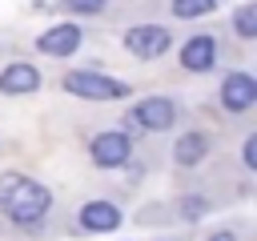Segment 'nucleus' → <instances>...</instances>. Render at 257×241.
Masks as SVG:
<instances>
[{
    "label": "nucleus",
    "mask_w": 257,
    "mask_h": 241,
    "mask_svg": "<svg viewBox=\"0 0 257 241\" xmlns=\"http://www.w3.org/2000/svg\"><path fill=\"white\" fill-rule=\"evenodd\" d=\"M48 205H52L48 189L36 185L32 177L8 173V177L0 181V209H4L16 225H32V221H40V217L48 213Z\"/></svg>",
    "instance_id": "obj_1"
},
{
    "label": "nucleus",
    "mask_w": 257,
    "mask_h": 241,
    "mask_svg": "<svg viewBox=\"0 0 257 241\" xmlns=\"http://www.w3.org/2000/svg\"><path fill=\"white\" fill-rule=\"evenodd\" d=\"M64 92L84 96V100H116V96H128V84L92 68H76V72H64Z\"/></svg>",
    "instance_id": "obj_2"
},
{
    "label": "nucleus",
    "mask_w": 257,
    "mask_h": 241,
    "mask_svg": "<svg viewBox=\"0 0 257 241\" xmlns=\"http://www.w3.org/2000/svg\"><path fill=\"white\" fill-rule=\"evenodd\" d=\"M124 48H128L133 56H141V60L165 56V48H169V32H165L161 24H137V28L124 32Z\"/></svg>",
    "instance_id": "obj_3"
},
{
    "label": "nucleus",
    "mask_w": 257,
    "mask_h": 241,
    "mask_svg": "<svg viewBox=\"0 0 257 241\" xmlns=\"http://www.w3.org/2000/svg\"><path fill=\"white\" fill-rule=\"evenodd\" d=\"M221 100L229 112H245L253 100H257V80L249 72H229L225 84H221Z\"/></svg>",
    "instance_id": "obj_4"
},
{
    "label": "nucleus",
    "mask_w": 257,
    "mask_h": 241,
    "mask_svg": "<svg viewBox=\"0 0 257 241\" xmlns=\"http://www.w3.org/2000/svg\"><path fill=\"white\" fill-rule=\"evenodd\" d=\"M128 153H133V141H128L124 133H100V137L92 141V161H96V165H104V169L124 165V161H128Z\"/></svg>",
    "instance_id": "obj_5"
},
{
    "label": "nucleus",
    "mask_w": 257,
    "mask_h": 241,
    "mask_svg": "<svg viewBox=\"0 0 257 241\" xmlns=\"http://www.w3.org/2000/svg\"><path fill=\"white\" fill-rule=\"evenodd\" d=\"M133 120L145 125V129H153V133H161V129H169V125L177 120V108H173V100H165V96H149V100L137 104Z\"/></svg>",
    "instance_id": "obj_6"
},
{
    "label": "nucleus",
    "mask_w": 257,
    "mask_h": 241,
    "mask_svg": "<svg viewBox=\"0 0 257 241\" xmlns=\"http://www.w3.org/2000/svg\"><path fill=\"white\" fill-rule=\"evenodd\" d=\"M76 44H80V28H76V24L48 28V32L36 40V48H40L44 56H68V52H76Z\"/></svg>",
    "instance_id": "obj_7"
},
{
    "label": "nucleus",
    "mask_w": 257,
    "mask_h": 241,
    "mask_svg": "<svg viewBox=\"0 0 257 241\" xmlns=\"http://www.w3.org/2000/svg\"><path fill=\"white\" fill-rule=\"evenodd\" d=\"M80 225H84L88 233H112V229L120 225V213H116L108 201H88V205L80 209Z\"/></svg>",
    "instance_id": "obj_8"
},
{
    "label": "nucleus",
    "mask_w": 257,
    "mask_h": 241,
    "mask_svg": "<svg viewBox=\"0 0 257 241\" xmlns=\"http://www.w3.org/2000/svg\"><path fill=\"white\" fill-rule=\"evenodd\" d=\"M40 88V72L32 64H8L0 72V92H36Z\"/></svg>",
    "instance_id": "obj_9"
},
{
    "label": "nucleus",
    "mask_w": 257,
    "mask_h": 241,
    "mask_svg": "<svg viewBox=\"0 0 257 241\" xmlns=\"http://www.w3.org/2000/svg\"><path fill=\"white\" fill-rule=\"evenodd\" d=\"M213 52H217L213 36H193V40L181 48V64H185L189 72H205V68L213 64Z\"/></svg>",
    "instance_id": "obj_10"
},
{
    "label": "nucleus",
    "mask_w": 257,
    "mask_h": 241,
    "mask_svg": "<svg viewBox=\"0 0 257 241\" xmlns=\"http://www.w3.org/2000/svg\"><path fill=\"white\" fill-rule=\"evenodd\" d=\"M205 149H209V141H205L201 133H189V137L177 141V161H181V165H197V161L205 157Z\"/></svg>",
    "instance_id": "obj_11"
},
{
    "label": "nucleus",
    "mask_w": 257,
    "mask_h": 241,
    "mask_svg": "<svg viewBox=\"0 0 257 241\" xmlns=\"http://www.w3.org/2000/svg\"><path fill=\"white\" fill-rule=\"evenodd\" d=\"M213 4H217V0H173V12H177L181 20H189V16H209Z\"/></svg>",
    "instance_id": "obj_12"
},
{
    "label": "nucleus",
    "mask_w": 257,
    "mask_h": 241,
    "mask_svg": "<svg viewBox=\"0 0 257 241\" xmlns=\"http://www.w3.org/2000/svg\"><path fill=\"white\" fill-rule=\"evenodd\" d=\"M237 32H241L245 40L257 36V8H241V12H237Z\"/></svg>",
    "instance_id": "obj_13"
},
{
    "label": "nucleus",
    "mask_w": 257,
    "mask_h": 241,
    "mask_svg": "<svg viewBox=\"0 0 257 241\" xmlns=\"http://www.w3.org/2000/svg\"><path fill=\"white\" fill-rule=\"evenodd\" d=\"M64 8L68 12H100L104 0H64Z\"/></svg>",
    "instance_id": "obj_14"
},
{
    "label": "nucleus",
    "mask_w": 257,
    "mask_h": 241,
    "mask_svg": "<svg viewBox=\"0 0 257 241\" xmlns=\"http://www.w3.org/2000/svg\"><path fill=\"white\" fill-rule=\"evenodd\" d=\"M245 165L257 169V137H245Z\"/></svg>",
    "instance_id": "obj_15"
},
{
    "label": "nucleus",
    "mask_w": 257,
    "mask_h": 241,
    "mask_svg": "<svg viewBox=\"0 0 257 241\" xmlns=\"http://www.w3.org/2000/svg\"><path fill=\"white\" fill-rule=\"evenodd\" d=\"M209 241H237V237H233V233H213Z\"/></svg>",
    "instance_id": "obj_16"
}]
</instances>
